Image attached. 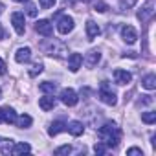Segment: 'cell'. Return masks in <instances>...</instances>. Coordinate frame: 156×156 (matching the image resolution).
Listing matches in <instances>:
<instances>
[{
	"mask_svg": "<svg viewBox=\"0 0 156 156\" xmlns=\"http://www.w3.org/2000/svg\"><path fill=\"white\" fill-rule=\"evenodd\" d=\"M99 33H101L99 26H98L94 20H88V22H87V37H88V41H94Z\"/></svg>",
	"mask_w": 156,
	"mask_h": 156,
	"instance_id": "obj_15",
	"label": "cell"
},
{
	"mask_svg": "<svg viewBox=\"0 0 156 156\" xmlns=\"http://www.w3.org/2000/svg\"><path fill=\"white\" fill-rule=\"evenodd\" d=\"M81 64H83V55L81 53H72L68 57V68H70V72H77V70L81 68Z\"/></svg>",
	"mask_w": 156,
	"mask_h": 156,
	"instance_id": "obj_11",
	"label": "cell"
},
{
	"mask_svg": "<svg viewBox=\"0 0 156 156\" xmlns=\"http://www.w3.org/2000/svg\"><path fill=\"white\" fill-rule=\"evenodd\" d=\"M66 130H68L72 136H75V138H77V136H81V134L85 132V127H83V123H81V121H75V119H73V121L66 123Z\"/></svg>",
	"mask_w": 156,
	"mask_h": 156,
	"instance_id": "obj_12",
	"label": "cell"
},
{
	"mask_svg": "<svg viewBox=\"0 0 156 156\" xmlns=\"http://www.w3.org/2000/svg\"><path fill=\"white\" fill-rule=\"evenodd\" d=\"M143 99H140V105H151L152 103V96H141Z\"/></svg>",
	"mask_w": 156,
	"mask_h": 156,
	"instance_id": "obj_33",
	"label": "cell"
},
{
	"mask_svg": "<svg viewBox=\"0 0 156 156\" xmlns=\"http://www.w3.org/2000/svg\"><path fill=\"white\" fill-rule=\"evenodd\" d=\"M121 39H123L127 44H134L136 39H138V33H136V30H134L132 26L125 24V26L121 28Z\"/></svg>",
	"mask_w": 156,
	"mask_h": 156,
	"instance_id": "obj_9",
	"label": "cell"
},
{
	"mask_svg": "<svg viewBox=\"0 0 156 156\" xmlns=\"http://www.w3.org/2000/svg\"><path fill=\"white\" fill-rule=\"evenodd\" d=\"M0 99H2V90H0Z\"/></svg>",
	"mask_w": 156,
	"mask_h": 156,
	"instance_id": "obj_38",
	"label": "cell"
},
{
	"mask_svg": "<svg viewBox=\"0 0 156 156\" xmlns=\"http://www.w3.org/2000/svg\"><path fill=\"white\" fill-rule=\"evenodd\" d=\"M141 121H143V123H147V125L156 123V112H152V110L143 112V114H141Z\"/></svg>",
	"mask_w": 156,
	"mask_h": 156,
	"instance_id": "obj_22",
	"label": "cell"
},
{
	"mask_svg": "<svg viewBox=\"0 0 156 156\" xmlns=\"http://www.w3.org/2000/svg\"><path fill=\"white\" fill-rule=\"evenodd\" d=\"M30 59H31V50H30V48H19V50H17V53H15V61H17V62L24 64V62H28Z\"/></svg>",
	"mask_w": 156,
	"mask_h": 156,
	"instance_id": "obj_14",
	"label": "cell"
},
{
	"mask_svg": "<svg viewBox=\"0 0 156 156\" xmlns=\"http://www.w3.org/2000/svg\"><path fill=\"white\" fill-rule=\"evenodd\" d=\"M0 123H6V107L0 108Z\"/></svg>",
	"mask_w": 156,
	"mask_h": 156,
	"instance_id": "obj_35",
	"label": "cell"
},
{
	"mask_svg": "<svg viewBox=\"0 0 156 156\" xmlns=\"http://www.w3.org/2000/svg\"><path fill=\"white\" fill-rule=\"evenodd\" d=\"M13 2H28V0H13Z\"/></svg>",
	"mask_w": 156,
	"mask_h": 156,
	"instance_id": "obj_37",
	"label": "cell"
},
{
	"mask_svg": "<svg viewBox=\"0 0 156 156\" xmlns=\"http://www.w3.org/2000/svg\"><path fill=\"white\" fill-rule=\"evenodd\" d=\"M35 31H37L39 35H42V37H51V33H53V26H51L50 20L42 19V20H39V22L35 24Z\"/></svg>",
	"mask_w": 156,
	"mask_h": 156,
	"instance_id": "obj_6",
	"label": "cell"
},
{
	"mask_svg": "<svg viewBox=\"0 0 156 156\" xmlns=\"http://www.w3.org/2000/svg\"><path fill=\"white\" fill-rule=\"evenodd\" d=\"M6 39V30H4V26L0 24V41H4Z\"/></svg>",
	"mask_w": 156,
	"mask_h": 156,
	"instance_id": "obj_36",
	"label": "cell"
},
{
	"mask_svg": "<svg viewBox=\"0 0 156 156\" xmlns=\"http://www.w3.org/2000/svg\"><path fill=\"white\" fill-rule=\"evenodd\" d=\"M39 88H41V92H44V94H53L55 88H57V85L51 83V81H44V83H41Z\"/></svg>",
	"mask_w": 156,
	"mask_h": 156,
	"instance_id": "obj_21",
	"label": "cell"
},
{
	"mask_svg": "<svg viewBox=\"0 0 156 156\" xmlns=\"http://www.w3.org/2000/svg\"><path fill=\"white\" fill-rule=\"evenodd\" d=\"M99 99H101L105 105H110V107H114V105L118 103L116 94L110 90V87H108V83H107V81H103V83H101V88H99Z\"/></svg>",
	"mask_w": 156,
	"mask_h": 156,
	"instance_id": "obj_2",
	"label": "cell"
},
{
	"mask_svg": "<svg viewBox=\"0 0 156 156\" xmlns=\"http://www.w3.org/2000/svg\"><path fill=\"white\" fill-rule=\"evenodd\" d=\"M8 72V66H6V62H4V59H0V75H4Z\"/></svg>",
	"mask_w": 156,
	"mask_h": 156,
	"instance_id": "obj_34",
	"label": "cell"
},
{
	"mask_svg": "<svg viewBox=\"0 0 156 156\" xmlns=\"http://www.w3.org/2000/svg\"><path fill=\"white\" fill-rule=\"evenodd\" d=\"M55 103H57V101H55L53 94H51V96H44V98L39 99V107H41L42 110H46V112H48V110H53V108H55Z\"/></svg>",
	"mask_w": 156,
	"mask_h": 156,
	"instance_id": "obj_13",
	"label": "cell"
},
{
	"mask_svg": "<svg viewBox=\"0 0 156 156\" xmlns=\"http://www.w3.org/2000/svg\"><path fill=\"white\" fill-rule=\"evenodd\" d=\"M127 154H129V156H134V154H140V156H143L141 149H138V147H130V149L127 151Z\"/></svg>",
	"mask_w": 156,
	"mask_h": 156,
	"instance_id": "obj_32",
	"label": "cell"
},
{
	"mask_svg": "<svg viewBox=\"0 0 156 156\" xmlns=\"http://www.w3.org/2000/svg\"><path fill=\"white\" fill-rule=\"evenodd\" d=\"M62 130H66V123H64V121H61V119H57V121H53V123L50 125L48 134H50V136H57V134H59V132H62Z\"/></svg>",
	"mask_w": 156,
	"mask_h": 156,
	"instance_id": "obj_17",
	"label": "cell"
},
{
	"mask_svg": "<svg viewBox=\"0 0 156 156\" xmlns=\"http://www.w3.org/2000/svg\"><path fill=\"white\" fill-rule=\"evenodd\" d=\"M15 121H17V114H15V110H13L11 107H6V123L11 125V123H15Z\"/></svg>",
	"mask_w": 156,
	"mask_h": 156,
	"instance_id": "obj_24",
	"label": "cell"
},
{
	"mask_svg": "<svg viewBox=\"0 0 156 156\" xmlns=\"http://www.w3.org/2000/svg\"><path fill=\"white\" fill-rule=\"evenodd\" d=\"M94 9L99 11V13H105V11H108V4H105V2H101V0H99V2L94 4Z\"/></svg>",
	"mask_w": 156,
	"mask_h": 156,
	"instance_id": "obj_27",
	"label": "cell"
},
{
	"mask_svg": "<svg viewBox=\"0 0 156 156\" xmlns=\"http://www.w3.org/2000/svg\"><path fill=\"white\" fill-rule=\"evenodd\" d=\"M107 149H108V147H107L103 141H98V143L94 145V152H96V154H105V152H107Z\"/></svg>",
	"mask_w": 156,
	"mask_h": 156,
	"instance_id": "obj_26",
	"label": "cell"
},
{
	"mask_svg": "<svg viewBox=\"0 0 156 156\" xmlns=\"http://www.w3.org/2000/svg\"><path fill=\"white\" fill-rule=\"evenodd\" d=\"M59 99H61V103L66 105V107H73V105H77V101H79V98H77V94H75L73 88H64V90H61Z\"/></svg>",
	"mask_w": 156,
	"mask_h": 156,
	"instance_id": "obj_4",
	"label": "cell"
},
{
	"mask_svg": "<svg viewBox=\"0 0 156 156\" xmlns=\"http://www.w3.org/2000/svg\"><path fill=\"white\" fill-rule=\"evenodd\" d=\"M53 4H55V0H39V6L42 9H50V8H53Z\"/></svg>",
	"mask_w": 156,
	"mask_h": 156,
	"instance_id": "obj_29",
	"label": "cell"
},
{
	"mask_svg": "<svg viewBox=\"0 0 156 156\" xmlns=\"http://www.w3.org/2000/svg\"><path fill=\"white\" fill-rule=\"evenodd\" d=\"M73 26H75V22L70 15H61V19L57 20V31L61 35H68L73 30Z\"/></svg>",
	"mask_w": 156,
	"mask_h": 156,
	"instance_id": "obj_3",
	"label": "cell"
},
{
	"mask_svg": "<svg viewBox=\"0 0 156 156\" xmlns=\"http://www.w3.org/2000/svg\"><path fill=\"white\" fill-rule=\"evenodd\" d=\"M46 53H48V55H55V57H64V55H66V46H64L62 42L53 41L50 46H46Z\"/></svg>",
	"mask_w": 156,
	"mask_h": 156,
	"instance_id": "obj_7",
	"label": "cell"
},
{
	"mask_svg": "<svg viewBox=\"0 0 156 156\" xmlns=\"http://www.w3.org/2000/svg\"><path fill=\"white\" fill-rule=\"evenodd\" d=\"M99 59H101V53L98 51V50H90L88 53H87V59H85V62H87V66H96L98 62H99Z\"/></svg>",
	"mask_w": 156,
	"mask_h": 156,
	"instance_id": "obj_16",
	"label": "cell"
},
{
	"mask_svg": "<svg viewBox=\"0 0 156 156\" xmlns=\"http://www.w3.org/2000/svg\"><path fill=\"white\" fill-rule=\"evenodd\" d=\"M11 24H13V28H15V31H17L19 35H24V31H26L24 13H20V11H15V13L11 15Z\"/></svg>",
	"mask_w": 156,
	"mask_h": 156,
	"instance_id": "obj_5",
	"label": "cell"
},
{
	"mask_svg": "<svg viewBox=\"0 0 156 156\" xmlns=\"http://www.w3.org/2000/svg\"><path fill=\"white\" fill-rule=\"evenodd\" d=\"M42 70H44V64H42V62H35V64L31 66V70H30V75H31V77H37Z\"/></svg>",
	"mask_w": 156,
	"mask_h": 156,
	"instance_id": "obj_25",
	"label": "cell"
},
{
	"mask_svg": "<svg viewBox=\"0 0 156 156\" xmlns=\"http://www.w3.org/2000/svg\"><path fill=\"white\" fill-rule=\"evenodd\" d=\"M13 147H15L13 140H2V143H0V152L2 154H13Z\"/></svg>",
	"mask_w": 156,
	"mask_h": 156,
	"instance_id": "obj_20",
	"label": "cell"
},
{
	"mask_svg": "<svg viewBox=\"0 0 156 156\" xmlns=\"http://www.w3.org/2000/svg\"><path fill=\"white\" fill-rule=\"evenodd\" d=\"M141 85H143V88H147V90H154V88H156V75H154V73L145 75L143 79H141Z\"/></svg>",
	"mask_w": 156,
	"mask_h": 156,
	"instance_id": "obj_18",
	"label": "cell"
},
{
	"mask_svg": "<svg viewBox=\"0 0 156 156\" xmlns=\"http://www.w3.org/2000/svg\"><path fill=\"white\" fill-rule=\"evenodd\" d=\"M98 136H99V140L107 145V147H118V143H119V140H121V130H119V127L114 123V121H107L103 127H99V130H98Z\"/></svg>",
	"mask_w": 156,
	"mask_h": 156,
	"instance_id": "obj_1",
	"label": "cell"
},
{
	"mask_svg": "<svg viewBox=\"0 0 156 156\" xmlns=\"http://www.w3.org/2000/svg\"><path fill=\"white\" fill-rule=\"evenodd\" d=\"M152 15H154V4H152V0H147V2L143 4V8L138 11V19H140L141 22H145V20H149Z\"/></svg>",
	"mask_w": 156,
	"mask_h": 156,
	"instance_id": "obj_8",
	"label": "cell"
},
{
	"mask_svg": "<svg viewBox=\"0 0 156 156\" xmlns=\"http://www.w3.org/2000/svg\"><path fill=\"white\" fill-rule=\"evenodd\" d=\"M17 127H20V129H28V127H31V123H33V119H31V116H28V114H22V116H19L17 118Z\"/></svg>",
	"mask_w": 156,
	"mask_h": 156,
	"instance_id": "obj_19",
	"label": "cell"
},
{
	"mask_svg": "<svg viewBox=\"0 0 156 156\" xmlns=\"http://www.w3.org/2000/svg\"><path fill=\"white\" fill-rule=\"evenodd\" d=\"M26 13H28L30 17H37V8H35L33 4H30V6L26 8Z\"/></svg>",
	"mask_w": 156,
	"mask_h": 156,
	"instance_id": "obj_31",
	"label": "cell"
},
{
	"mask_svg": "<svg viewBox=\"0 0 156 156\" xmlns=\"http://www.w3.org/2000/svg\"><path fill=\"white\" fill-rule=\"evenodd\" d=\"M114 79L118 85H129L132 81V73L127 72V70H121V68H116L114 70Z\"/></svg>",
	"mask_w": 156,
	"mask_h": 156,
	"instance_id": "obj_10",
	"label": "cell"
},
{
	"mask_svg": "<svg viewBox=\"0 0 156 156\" xmlns=\"http://www.w3.org/2000/svg\"><path fill=\"white\" fill-rule=\"evenodd\" d=\"M136 2H138V0H121V9H125V8H132Z\"/></svg>",
	"mask_w": 156,
	"mask_h": 156,
	"instance_id": "obj_30",
	"label": "cell"
},
{
	"mask_svg": "<svg viewBox=\"0 0 156 156\" xmlns=\"http://www.w3.org/2000/svg\"><path fill=\"white\" fill-rule=\"evenodd\" d=\"M30 151H31V147L28 143H17L13 147V154H24V152H30Z\"/></svg>",
	"mask_w": 156,
	"mask_h": 156,
	"instance_id": "obj_23",
	"label": "cell"
},
{
	"mask_svg": "<svg viewBox=\"0 0 156 156\" xmlns=\"http://www.w3.org/2000/svg\"><path fill=\"white\" fill-rule=\"evenodd\" d=\"M70 152H72V147H70V145H62V147L55 149V154H57V156H62V154H70Z\"/></svg>",
	"mask_w": 156,
	"mask_h": 156,
	"instance_id": "obj_28",
	"label": "cell"
}]
</instances>
